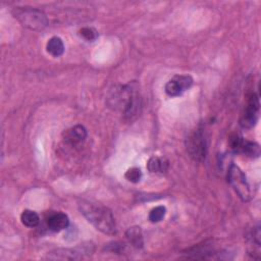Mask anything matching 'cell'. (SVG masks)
<instances>
[{
    "label": "cell",
    "instance_id": "5",
    "mask_svg": "<svg viewBox=\"0 0 261 261\" xmlns=\"http://www.w3.org/2000/svg\"><path fill=\"white\" fill-rule=\"evenodd\" d=\"M187 150L195 161H203L207 154V140L202 128L196 129L187 140Z\"/></svg>",
    "mask_w": 261,
    "mask_h": 261
},
{
    "label": "cell",
    "instance_id": "6",
    "mask_svg": "<svg viewBox=\"0 0 261 261\" xmlns=\"http://www.w3.org/2000/svg\"><path fill=\"white\" fill-rule=\"evenodd\" d=\"M259 109H260V102H259V97L257 94L252 93L248 100L247 103L241 113L240 117V125L243 128H251L253 127L259 117Z\"/></svg>",
    "mask_w": 261,
    "mask_h": 261
},
{
    "label": "cell",
    "instance_id": "18",
    "mask_svg": "<svg viewBox=\"0 0 261 261\" xmlns=\"http://www.w3.org/2000/svg\"><path fill=\"white\" fill-rule=\"evenodd\" d=\"M124 176L130 182H138L142 177V171L138 167H132L125 172Z\"/></svg>",
    "mask_w": 261,
    "mask_h": 261
},
{
    "label": "cell",
    "instance_id": "13",
    "mask_svg": "<svg viewBox=\"0 0 261 261\" xmlns=\"http://www.w3.org/2000/svg\"><path fill=\"white\" fill-rule=\"evenodd\" d=\"M125 236L128 240V242L136 248H142L143 246V236H142V230L139 226H133L129 227Z\"/></svg>",
    "mask_w": 261,
    "mask_h": 261
},
{
    "label": "cell",
    "instance_id": "8",
    "mask_svg": "<svg viewBox=\"0 0 261 261\" xmlns=\"http://www.w3.org/2000/svg\"><path fill=\"white\" fill-rule=\"evenodd\" d=\"M87 138V130L83 125H74L63 133V140L66 144L74 146L81 144Z\"/></svg>",
    "mask_w": 261,
    "mask_h": 261
},
{
    "label": "cell",
    "instance_id": "3",
    "mask_svg": "<svg viewBox=\"0 0 261 261\" xmlns=\"http://www.w3.org/2000/svg\"><path fill=\"white\" fill-rule=\"evenodd\" d=\"M12 14L23 27L30 30H43L48 23L46 14L37 8L15 7Z\"/></svg>",
    "mask_w": 261,
    "mask_h": 261
},
{
    "label": "cell",
    "instance_id": "7",
    "mask_svg": "<svg viewBox=\"0 0 261 261\" xmlns=\"http://www.w3.org/2000/svg\"><path fill=\"white\" fill-rule=\"evenodd\" d=\"M193 84V79L190 75L177 74L169 80L165 85V92L170 97H177L181 95L185 91L191 88Z\"/></svg>",
    "mask_w": 261,
    "mask_h": 261
},
{
    "label": "cell",
    "instance_id": "14",
    "mask_svg": "<svg viewBox=\"0 0 261 261\" xmlns=\"http://www.w3.org/2000/svg\"><path fill=\"white\" fill-rule=\"evenodd\" d=\"M243 152L246 156L251 158H257L260 155V147L257 143L249 142V141H243L240 150Z\"/></svg>",
    "mask_w": 261,
    "mask_h": 261
},
{
    "label": "cell",
    "instance_id": "15",
    "mask_svg": "<svg viewBox=\"0 0 261 261\" xmlns=\"http://www.w3.org/2000/svg\"><path fill=\"white\" fill-rule=\"evenodd\" d=\"M20 220L23 225L28 227H35L39 224L40 218L39 215L33 210H23L20 215Z\"/></svg>",
    "mask_w": 261,
    "mask_h": 261
},
{
    "label": "cell",
    "instance_id": "12",
    "mask_svg": "<svg viewBox=\"0 0 261 261\" xmlns=\"http://www.w3.org/2000/svg\"><path fill=\"white\" fill-rule=\"evenodd\" d=\"M46 49L47 52L53 57H59L64 52V44L59 37H52L48 40Z\"/></svg>",
    "mask_w": 261,
    "mask_h": 261
},
{
    "label": "cell",
    "instance_id": "11",
    "mask_svg": "<svg viewBox=\"0 0 261 261\" xmlns=\"http://www.w3.org/2000/svg\"><path fill=\"white\" fill-rule=\"evenodd\" d=\"M147 167L152 173H163L168 168V161L163 157L153 156L149 159Z\"/></svg>",
    "mask_w": 261,
    "mask_h": 261
},
{
    "label": "cell",
    "instance_id": "17",
    "mask_svg": "<svg viewBox=\"0 0 261 261\" xmlns=\"http://www.w3.org/2000/svg\"><path fill=\"white\" fill-rule=\"evenodd\" d=\"M165 212H166V209L164 206H157L150 211L149 220L151 222H159L164 217Z\"/></svg>",
    "mask_w": 261,
    "mask_h": 261
},
{
    "label": "cell",
    "instance_id": "4",
    "mask_svg": "<svg viewBox=\"0 0 261 261\" xmlns=\"http://www.w3.org/2000/svg\"><path fill=\"white\" fill-rule=\"evenodd\" d=\"M227 180L243 201H249L252 197L250 185L243 170L236 164H231L227 172Z\"/></svg>",
    "mask_w": 261,
    "mask_h": 261
},
{
    "label": "cell",
    "instance_id": "10",
    "mask_svg": "<svg viewBox=\"0 0 261 261\" xmlns=\"http://www.w3.org/2000/svg\"><path fill=\"white\" fill-rule=\"evenodd\" d=\"M84 251L82 250H69V249H61V250H56L55 252L51 253L48 257L50 259H58V260H76L81 259L83 257Z\"/></svg>",
    "mask_w": 261,
    "mask_h": 261
},
{
    "label": "cell",
    "instance_id": "9",
    "mask_svg": "<svg viewBox=\"0 0 261 261\" xmlns=\"http://www.w3.org/2000/svg\"><path fill=\"white\" fill-rule=\"evenodd\" d=\"M69 224L68 216L63 212H56L53 213L47 220L48 228L51 231L58 232L64 228H66Z\"/></svg>",
    "mask_w": 261,
    "mask_h": 261
},
{
    "label": "cell",
    "instance_id": "16",
    "mask_svg": "<svg viewBox=\"0 0 261 261\" xmlns=\"http://www.w3.org/2000/svg\"><path fill=\"white\" fill-rule=\"evenodd\" d=\"M80 36L88 42H94L98 38V32L91 27H84L80 31Z\"/></svg>",
    "mask_w": 261,
    "mask_h": 261
},
{
    "label": "cell",
    "instance_id": "1",
    "mask_svg": "<svg viewBox=\"0 0 261 261\" xmlns=\"http://www.w3.org/2000/svg\"><path fill=\"white\" fill-rule=\"evenodd\" d=\"M79 208L81 213L98 230L106 234H113L116 232L114 217L107 207L88 201H82L79 204Z\"/></svg>",
    "mask_w": 261,
    "mask_h": 261
},
{
    "label": "cell",
    "instance_id": "2",
    "mask_svg": "<svg viewBox=\"0 0 261 261\" xmlns=\"http://www.w3.org/2000/svg\"><path fill=\"white\" fill-rule=\"evenodd\" d=\"M114 105L121 108L124 117L132 120L136 117L141 110L142 101L136 89L129 84L121 87L113 95Z\"/></svg>",
    "mask_w": 261,
    "mask_h": 261
}]
</instances>
